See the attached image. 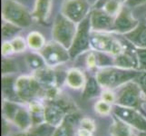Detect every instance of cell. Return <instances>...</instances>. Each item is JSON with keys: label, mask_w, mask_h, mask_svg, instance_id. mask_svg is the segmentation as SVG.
I'll return each instance as SVG.
<instances>
[{"label": "cell", "mask_w": 146, "mask_h": 136, "mask_svg": "<svg viewBox=\"0 0 146 136\" xmlns=\"http://www.w3.org/2000/svg\"><path fill=\"white\" fill-rule=\"evenodd\" d=\"M87 65L89 68H94L97 65V62H96V56L95 54L91 53L88 56H87Z\"/></svg>", "instance_id": "35"}, {"label": "cell", "mask_w": 146, "mask_h": 136, "mask_svg": "<svg viewBox=\"0 0 146 136\" xmlns=\"http://www.w3.org/2000/svg\"><path fill=\"white\" fill-rule=\"evenodd\" d=\"M11 44H12V45H13L14 51H16V52H22L23 50L25 49V46H26V44H25L24 39L21 38V37H17V38H15Z\"/></svg>", "instance_id": "32"}, {"label": "cell", "mask_w": 146, "mask_h": 136, "mask_svg": "<svg viewBox=\"0 0 146 136\" xmlns=\"http://www.w3.org/2000/svg\"><path fill=\"white\" fill-rule=\"evenodd\" d=\"M27 41L29 46L34 49H39L44 45V38L37 32H32L31 34H29Z\"/></svg>", "instance_id": "24"}, {"label": "cell", "mask_w": 146, "mask_h": 136, "mask_svg": "<svg viewBox=\"0 0 146 136\" xmlns=\"http://www.w3.org/2000/svg\"><path fill=\"white\" fill-rule=\"evenodd\" d=\"M131 42L141 47H146V24L143 23L126 34Z\"/></svg>", "instance_id": "16"}, {"label": "cell", "mask_w": 146, "mask_h": 136, "mask_svg": "<svg viewBox=\"0 0 146 136\" xmlns=\"http://www.w3.org/2000/svg\"><path fill=\"white\" fill-rule=\"evenodd\" d=\"M101 97H102V100L105 101V102H107L111 104L116 103V95H115L110 89H106L105 91H104L102 94H101Z\"/></svg>", "instance_id": "29"}, {"label": "cell", "mask_w": 146, "mask_h": 136, "mask_svg": "<svg viewBox=\"0 0 146 136\" xmlns=\"http://www.w3.org/2000/svg\"><path fill=\"white\" fill-rule=\"evenodd\" d=\"M36 78L37 81L44 85H46L47 88L54 86V84L56 83V75L54 74L53 71L48 69L41 68L36 70Z\"/></svg>", "instance_id": "19"}, {"label": "cell", "mask_w": 146, "mask_h": 136, "mask_svg": "<svg viewBox=\"0 0 146 136\" xmlns=\"http://www.w3.org/2000/svg\"><path fill=\"white\" fill-rule=\"evenodd\" d=\"M2 69H3V73L7 74V73H11L14 72L16 70L15 67V64L11 61V60H3V65H2Z\"/></svg>", "instance_id": "34"}, {"label": "cell", "mask_w": 146, "mask_h": 136, "mask_svg": "<svg viewBox=\"0 0 146 136\" xmlns=\"http://www.w3.org/2000/svg\"><path fill=\"white\" fill-rule=\"evenodd\" d=\"M27 60V64L29 66L35 70L41 69L44 65V62H43L42 58L36 56V55H34V54L28 55Z\"/></svg>", "instance_id": "26"}, {"label": "cell", "mask_w": 146, "mask_h": 136, "mask_svg": "<svg viewBox=\"0 0 146 136\" xmlns=\"http://www.w3.org/2000/svg\"><path fill=\"white\" fill-rule=\"evenodd\" d=\"M49 3L50 0H38L37 5V12H39L40 16H46L47 10L49 9Z\"/></svg>", "instance_id": "30"}, {"label": "cell", "mask_w": 146, "mask_h": 136, "mask_svg": "<svg viewBox=\"0 0 146 136\" xmlns=\"http://www.w3.org/2000/svg\"><path fill=\"white\" fill-rule=\"evenodd\" d=\"M96 56V62L97 64H99L100 66H105V65H108L112 64V61L109 57H107L106 55H104V54H95Z\"/></svg>", "instance_id": "33"}, {"label": "cell", "mask_w": 146, "mask_h": 136, "mask_svg": "<svg viewBox=\"0 0 146 136\" xmlns=\"http://www.w3.org/2000/svg\"><path fill=\"white\" fill-rule=\"evenodd\" d=\"M119 1H120V2H121V1H123V0H119Z\"/></svg>", "instance_id": "42"}, {"label": "cell", "mask_w": 146, "mask_h": 136, "mask_svg": "<svg viewBox=\"0 0 146 136\" xmlns=\"http://www.w3.org/2000/svg\"><path fill=\"white\" fill-rule=\"evenodd\" d=\"M2 89L5 97L8 101L12 102H21V99L18 97L16 92V82H14L12 77H4L2 81Z\"/></svg>", "instance_id": "18"}, {"label": "cell", "mask_w": 146, "mask_h": 136, "mask_svg": "<svg viewBox=\"0 0 146 136\" xmlns=\"http://www.w3.org/2000/svg\"><path fill=\"white\" fill-rule=\"evenodd\" d=\"M18 31V28L16 27H13L12 25H4L3 26V29H2V34L4 37H10L12 36L13 34Z\"/></svg>", "instance_id": "31"}, {"label": "cell", "mask_w": 146, "mask_h": 136, "mask_svg": "<svg viewBox=\"0 0 146 136\" xmlns=\"http://www.w3.org/2000/svg\"><path fill=\"white\" fill-rule=\"evenodd\" d=\"M42 87L36 78L21 76L16 81V92L21 101H32L41 94Z\"/></svg>", "instance_id": "5"}, {"label": "cell", "mask_w": 146, "mask_h": 136, "mask_svg": "<svg viewBox=\"0 0 146 136\" xmlns=\"http://www.w3.org/2000/svg\"><path fill=\"white\" fill-rule=\"evenodd\" d=\"M110 133L112 136H138L133 126L116 116H113V123L110 127Z\"/></svg>", "instance_id": "13"}, {"label": "cell", "mask_w": 146, "mask_h": 136, "mask_svg": "<svg viewBox=\"0 0 146 136\" xmlns=\"http://www.w3.org/2000/svg\"><path fill=\"white\" fill-rule=\"evenodd\" d=\"M3 16L8 21L19 26L27 27L31 23L28 14L18 4L6 0L3 3Z\"/></svg>", "instance_id": "7"}, {"label": "cell", "mask_w": 146, "mask_h": 136, "mask_svg": "<svg viewBox=\"0 0 146 136\" xmlns=\"http://www.w3.org/2000/svg\"><path fill=\"white\" fill-rule=\"evenodd\" d=\"M76 136H94V133L84 128L78 127L76 130Z\"/></svg>", "instance_id": "36"}, {"label": "cell", "mask_w": 146, "mask_h": 136, "mask_svg": "<svg viewBox=\"0 0 146 136\" xmlns=\"http://www.w3.org/2000/svg\"><path fill=\"white\" fill-rule=\"evenodd\" d=\"M112 113L114 116L130 124L134 129L141 132H146V117L140 112V110L115 104L113 106Z\"/></svg>", "instance_id": "3"}, {"label": "cell", "mask_w": 146, "mask_h": 136, "mask_svg": "<svg viewBox=\"0 0 146 136\" xmlns=\"http://www.w3.org/2000/svg\"><path fill=\"white\" fill-rule=\"evenodd\" d=\"M104 8V11L111 16L117 14L120 8V1L119 0H109L105 2Z\"/></svg>", "instance_id": "25"}, {"label": "cell", "mask_w": 146, "mask_h": 136, "mask_svg": "<svg viewBox=\"0 0 146 136\" xmlns=\"http://www.w3.org/2000/svg\"><path fill=\"white\" fill-rule=\"evenodd\" d=\"M84 87V94H83L84 98L90 99V98H93L99 94L101 85L98 83L96 78L90 77L88 80H86Z\"/></svg>", "instance_id": "20"}, {"label": "cell", "mask_w": 146, "mask_h": 136, "mask_svg": "<svg viewBox=\"0 0 146 136\" xmlns=\"http://www.w3.org/2000/svg\"><path fill=\"white\" fill-rule=\"evenodd\" d=\"M138 66L141 70H146V49H139L137 51Z\"/></svg>", "instance_id": "28"}, {"label": "cell", "mask_w": 146, "mask_h": 136, "mask_svg": "<svg viewBox=\"0 0 146 136\" xmlns=\"http://www.w3.org/2000/svg\"><path fill=\"white\" fill-rule=\"evenodd\" d=\"M66 114L67 113L53 101H49L46 104H44V120L55 127L62 123Z\"/></svg>", "instance_id": "10"}, {"label": "cell", "mask_w": 146, "mask_h": 136, "mask_svg": "<svg viewBox=\"0 0 146 136\" xmlns=\"http://www.w3.org/2000/svg\"><path fill=\"white\" fill-rule=\"evenodd\" d=\"M91 25L92 27L95 30L108 29L112 27V18L106 12L95 10L91 17Z\"/></svg>", "instance_id": "14"}, {"label": "cell", "mask_w": 146, "mask_h": 136, "mask_svg": "<svg viewBox=\"0 0 146 136\" xmlns=\"http://www.w3.org/2000/svg\"><path fill=\"white\" fill-rule=\"evenodd\" d=\"M20 108L19 104L12 101H5L3 103V117L13 123V120L16 116L18 109Z\"/></svg>", "instance_id": "22"}, {"label": "cell", "mask_w": 146, "mask_h": 136, "mask_svg": "<svg viewBox=\"0 0 146 136\" xmlns=\"http://www.w3.org/2000/svg\"><path fill=\"white\" fill-rule=\"evenodd\" d=\"M14 51V48H13V45L12 44L10 43H5L2 46V54L4 55H7L10 53H12Z\"/></svg>", "instance_id": "37"}, {"label": "cell", "mask_w": 146, "mask_h": 136, "mask_svg": "<svg viewBox=\"0 0 146 136\" xmlns=\"http://www.w3.org/2000/svg\"><path fill=\"white\" fill-rule=\"evenodd\" d=\"M143 91L140 84L134 82H129L119 91L116 95V104L125 107L142 109V94Z\"/></svg>", "instance_id": "2"}, {"label": "cell", "mask_w": 146, "mask_h": 136, "mask_svg": "<svg viewBox=\"0 0 146 136\" xmlns=\"http://www.w3.org/2000/svg\"><path fill=\"white\" fill-rule=\"evenodd\" d=\"M43 58L49 65H54L68 60V53L59 43H50L41 51Z\"/></svg>", "instance_id": "9"}, {"label": "cell", "mask_w": 146, "mask_h": 136, "mask_svg": "<svg viewBox=\"0 0 146 136\" xmlns=\"http://www.w3.org/2000/svg\"><path fill=\"white\" fill-rule=\"evenodd\" d=\"M137 74L138 73L133 70L120 67H106L97 73L96 79L101 86L111 90L131 82V80L134 79Z\"/></svg>", "instance_id": "1"}, {"label": "cell", "mask_w": 146, "mask_h": 136, "mask_svg": "<svg viewBox=\"0 0 146 136\" xmlns=\"http://www.w3.org/2000/svg\"><path fill=\"white\" fill-rule=\"evenodd\" d=\"M137 26V21L133 18L128 8L121 10L114 22V28L120 32L130 31V30L134 29Z\"/></svg>", "instance_id": "12"}, {"label": "cell", "mask_w": 146, "mask_h": 136, "mask_svg": "<svg viewBox=\"0 0 146 136\" xmlns=\"http://www.w3.org/2000/svg\"><path fill=\"white\" fill-rule=\"evenodd\" d=\"M90 26H91V18L88 17H85L80 23V26L75 33L73 44L69 51V54L71 57H74L75 55L88 48L89 43L91 42V38L89 37Z\"/></svg>", "instance_id": "6"}, {"label": "cell", "mask_w": 146, "mask_h": 136, "mask_svg": "<svg viewBox=\"0 0 146 136\" xmlns=\"http://www.w3.org/2000/svg\"><path fill=\"white\" fill-rule=\"evenodd\" d=\"M94 111H95V113H97L99 115L105 116V115H108L109 113L113 112V106H112V104L105 102V101L100 100L98 102L95 103Z\"/></svg>", "instance_id": "23"}, {"label": "cell", "mask_w": 146, "mask_h": 136, "mask_svg": "<svg viewBox=\"0 0 146 136\" xmlns=\"http://www.w3.org/2000/svg\"><path fill=\"white\" fill-rule=\"evenodd\" d=\"M13 123L22 131H27L32 127V118L29 110H27L20 106L15 116Z\"/></svg>", "instance_id": "15"}, {"label": "cell", "mask_w": 146, "mask_h": 136, "mask_svg": "<svg viewBox=\"0 0 146 136\" xmlns=\"http://www.w3.org/2000/svg\"><path fill=\"white\" fill-rule=\"evenodd\" d=\"M91 44L94 49L102 52H109L113 54L123 53V46L117 40L104 34H94L91 37Z\"/></svg>", "instance_id": "8"}, {"label": "cell", "mask_w": 146, "mask_h": 136, "mask_svg": "<svg viewBox=\"0 0 146 136\" xmlns=\"http://www.w3.org/2000/svg\"><path fill=\"white\" fill-rule=\"evenodd\" d=\"M56 127L46 122L32 126L29 130L33 132L36 136H54Z\"/></svg>", "instance_id": "21"}, {"label": "cell", "mask_w": 146, "mask_h": 136, "mask_svg": "<svg viewBox=\"0 0 146 136\" xmlns=\"http://www.w3.org/2000/svg\"><path fill=\"white\" fill-rule=\"evenodd\" d=\"M53 34L57 43L67 47L72 45L75 36V27L74 22L64 15H58L55 19Z\"/></svg>", "instance_id": "4"}, {"label": "cell", "mask_w": 146, "mask_h": 136, "mask_svg": "<svg viewBox=\"0 0 146 136\" xmlns=\"http://www.w3.org/2000/svg\"><path fill=\"white\" fill-rule=\"evenodd\" d=\"M65 81L68 86L74 89H80L85 84V78L84 74L77 69H71L66 74Z\"/></svg>", "instance_id": "17"}, {"label": "cell", "mask_w": 146, "mask_h": 136, "mask_svg": "<svg viewBox=\"0 0 146 136\" xmlns=\"http://www.w3.org/2000/svg\"><path fill=\"white\" fill-rule=\"evenodd\" d=\"M15 136H36L35 134L33 132H31L30 130H27V131H24L23 133H17V135Z\"/></svg>", "instance_id": "40"}, {"label": "cell", "mask_w": 146, "mask_h": 136, "mask_svg": "<svg viewBox=\"0 0 146 136\" xmlns=\"http://www.w3.org/2000/svg\"><path fill=\"white\" fill-rule=\"evenodd\" d=\"M143 2H146V0H126V4L128 6H136V5L142 4Z\"/></svg>", "instance_id": "39"}, {"label": "cell", "mask_w": 146, "mask_h": 136, "mask_svg": "<svg viewBox=\"0 0 146 136\" xmlns=\"http://www.w3.org/2000/svg\"><path fill=\"white\" fill-rule=\"evenodd\" d=\"M86 5L82 0H69L64 7V16L73 22L80 21L86 11Z\"/></svg>", "instance_id": "11"}, {"label": "cell", "mask_w": 146, "mask_h": 136, "mask_svg": "<svg viewBox=\"0 0 146 136\" xmlns=\"http://www.w3.org/2000/svg\"><path fill=\"white\" fill-rule=\"evenodd\" d=\"M78 127L84 128V129H86V130L91 131V132H93V133H94L95 128H96V126H95V123H94V121L92 119L86 118V117L81 119Z\"/></svg>", "instance_id": "27"}, {"label": "cell", "mask_w": 146, "mask_h": 136, "mask_svg": "<svg viewBox=\"0 0 146 136\" xmlns=\"http://www.w3.org/2000/svg\"><path fill=\"white\" fill-rule=\"evenodd\" d=\"M138 136H146V132H141Z\"/></svg>", "instance_id": "41"}, {"label": "cell", "mask_w": 146, "mask_h": 136, "mask_svg": "<svg viewBox=\"0 0 146 136\" xmlns=\"http://www.w3.org/2000/svg\"><path fill=\"white\" fill-rule=\"evenodd\" d=\"M139 84L142 90L143 91V93L146 94V72L142 74L139 77Z\"/></svg>", "instance_id": "38"}]
</instances>
